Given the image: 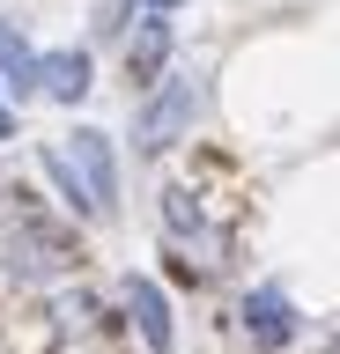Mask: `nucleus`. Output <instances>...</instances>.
I'll list each match as a JSON object with an SVG mask.
<instances>
[{
	"instance_id": "f257e3e1",
	"label": "nucleus",
	"mask_w": 340,
	"mask_h": 354,
	"mask_svg": "<svg viewBox=\"0 0 340 354\" xmlns=\"http://www.w3.org/2000/svg\"><path fill=\"white\" fill-rule=\"evenodd\" d=\"M0 273L8 288H60L82 273V236L30 185H0Z\"/></svg>"
},
{
	"instance_id": "f03ea898",
	"label": "nucleus",
	"mask_w": 340,
	"mask_h": 354,
	"mask_svg": "<svg viewBox=\"0 0 340 354\" xmlns=\"http://www.w3.org/2000/svg\"><path fill=\"white\" fill-rule=\"evenodd\" d=\"M200 118H207V74L170 66V74H163V82L134 104V133H126V148H134L141 162H163V155L178 148Z\"/></svg>"
},
{
	"instance_id": "7ed1b4c3",
	"label": "nucleus",
	"mask_w": 340,
	"mask_h": 354,
	"mask_svg": "<svg viewBox=\"0 0 340 354\" xmlns=\"http://www.w3.org/2000/svg\"><path fill=\"white\" fill-rule=\"evenodd\" d=\"M237 325H244V339H251V354H281L303 332V310H296V295L281 281H259V288H244V303H237Z\"/></svg>"
},
{
	"instance_id": "20e7f679",
	"label": "nucleus",
	"mask_w": 340,
	"mask_h": 354,
	"mask_svg": "<svg viewBox=\"0 0 340 354\" xmlns=\"http://www.w3.org/2000/svg\"><path fill=\"white\" fill-rule=\"evenodd\" d=\"M118 44H126V88H134V96H148V88L178 66V22L163 15V8H148Z\"/></svg>"
},
{
	"instance_id": "39448f33",
	"label": "nucleus",
	"mask_w": 340,
	"mask_h": 354,
	"mask_svg": "<svg viewBox=\"0 0 340 354\" xmlns=\"http://www.w3.org/2000/svg\"><path fill=\"white\" fill-rule=\"evenodd\" d=\"M67 155H74V170H82V185L96 192L104 221H118V199H126V177H118V140H111L104 126H74V133H67Z\"/></svg>"
},
{
	"instance_id": "423d86ee",
	"label": "nucleus",
	"mask_w": 340,
	"mask_h": 354,
	"mask_svg": "<svg viewBox=\"0 0 340 354\" xmlns=\"http://www.w3.org/2000/svg\"><path fill=\"white\" fill-rule=\"evenodd\" d=\"M118 310L134 317V332H141V347H148V354H178V317H170V295H163L148 273H126V281H118Z\"/></svg>"
},
{
	"instance_id": "0eeeda50",
	"label": "nucleus",
	"mask_w": 340,
	"mask_h": 354,
	"mask_svg": "<svg viewBox=\"0 0 340 354\" xmlns=\"http://www.w3.org/2000/svg\"><path fill=\"white\" fill-rule=\"evenodd\" d=\"M37 82H45L52 104L82 111L89 88H96V52H89V44H45V52H37Z\"/></svg>"
},
{
	"instance_id": "6e6552de",
	"label": "nucleus",
	"mask_w": 340,
	"mask_h": 354,
	"mask_svg": "<svg viewBox=\"0 0 340 354\" xmlns=\"http://www.w3.org/2000/svg\"><path fill=\"white\" fill-rule=\"evenodd\" d=\"M37 177H45L52 192H60V207H67L74 221H104V207H96V192L82 185V170H74L67 140H60V148H37Z\"/></svg>"
},
{
	"instance_id": "1a4fd4ad",
	"label": "nucleus",
	"mask_w": 340,
	"mask_h": 354,
	"mask_svg": "<svg viewBox=\"0 0 340 354\" xmlns=\"http://www.w3.org/2000/svg\"><path fill=\"white\" fill-rule=\"evenodd\" d=\"M0 88L15 96V104H30V96H45V82H37V44L15 30V22L0 15Z\"/></svg>"
},
{
	"instance_id": "9d476101",
	"label": "nucleus",
	"mask_w": 340,
	"mask_h": 354,
	"mask_svg": "<svg viewBox=\"0 0 340 354\" xmlns=\"http://www.w3.org/2000/svg\"><path fill=\"white\" fill-rule=\"evenodd\" d=\"M148 15V0H96L89 8V37H104V44H118L134 22Z\"/></svg>"
},
{
	"instance_id": "9b49d317",
	"label": "nucleus",
	"mask_w": 340,
	"mask_h": 354,
	"mask_svg": "<svg viewBox=\"0 0 340 354\" xmlns=\"http://www.w3.org/2000/svg\"><path fill=\"white\" fill-rule=\"evenodd\" d=\"M15 126H23V118H15V96L0 88V140H15Z\"/></svg>"
}]
</instances>
